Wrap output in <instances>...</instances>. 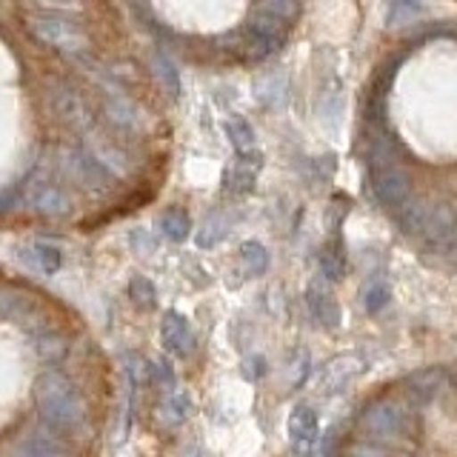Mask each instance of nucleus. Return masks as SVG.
Instances as JSON below:
<instances>
[{
  "mask_svg": "<svg viewBox=\"0 0 457 457\" xmlns=\"http://www.w3.org/2000/svg\"><path fill=\"white\" fill-rule=\"evenodd\" d=\"M154 71H157V80H161L163 89L169 92V97L178 100L180 97V71L175 63H171V57L163 52H154Z\"/></svg>",
  "mask_w": 457,
  "mask_h": 457,
  "instance_id": "23",
  "label": "nucleus"
},
{
  "mask_svg": "<svg viewBox=\"0 0 457 457\" xmlns=\"http://www.w3.org/2000/svg\"><path fill=\"white\" fill-rule=\"evenodd\" d=\"M283 95H286V78L283 75H266L261 83H257V97H261L263 106L280 104Z\"/></svg>",
  "mask_w": 457,
  "mask_h": 457,
  "instance_id": "27",
  "label": "nucleus"
},
{
  "mask_svg": "<svg viewBox=\"0 0 457 457\" xmlns=\"http://www.w3.org/2000/svg\"><path fill=\"white\" fill-rule=\"evenodd\" d=\"M426 240L437 243V246H449L454 240V214L449 206H437V209H423V220H420V232Z\"/></svg>",
  "mask_w": 457,
  "mask_h": 457,
  "instance_id": "16",
  "label": "nucleus"
},
{
  "mask_svg": "<svg viewBox=\"0 0 457 457\" xmlns=\"http://www.w3.org/2000/svg\"><path fill=\"white\" fill-rule=\"evenodd\" d=\"M240 263L243 269L249 271L252 278H261L263 271L269 269V252L263 243H257V240H246V243H240Z\"/></svg>",
  "mask_w": 457,
  "mask_h": 457,
  "instance_id": "21",
  "label": "nucleus"
},
{
  "mask_svg": "<svg viewBox=\"0 0 457 457\" xmlns=\"http://www.w3.org/2000/svg\"><path fill=\"white\" fill-rule=\"evenodd\" d=\"M189 395L186 392H175L169 400H166V406H163V414H166V420L171 423H180L186 414H189Z\"/></svg>",
  "mask_w": 457,
  "mask_h": 457,
  "instance_id": "30",
  "label": "nucleus"
},
{
  "mask_svg": "<svg viewBox=\"0 0 457 457\" xmlns=\"http://www.w3.org/2000/svg\"><path fill=\"white\" fill-rule=\"evenodd\" d=\"M35 406L40 411V418L52 423L54 428L63 432H75L86 423V400L78 392V386L71 383L63 371L49 369L35 380Z\"/></svg>",
  "mask_w": 457,
  "mask_h": 457,
  "instance_id": "1",
  "label": "nucleus"
},
{
  "mask_svg": "<svg viewBox=\"0 0 457 457\" xmlns=\"http://www.w3.org/2000/svg\"><path fill=\"white\" fill-rule=\"evenodd\" d=\"M23 204L29 209H35L37 214H46V218H63L71 212V197L63 192L61 186L46 180V178H32L23 186Z\"/></svg>",
  "mask_w": 457,
  "mask_h": 457,
  "instance_id": "7",
  "label": "nucleus"
},
{
  "mask_svg": "<svg viewBox=\"0 0 457 457\" xmlns=\"http://www.w3.org/2000/svg\"><path fill=\"white\" fill-rule=\"evenodd\" d=\"M18 254L26 266H32L37 271H46V275H54V271L63 266V254L54 246H46V243H32V246L21 249Z\"/></svg>",
  "mask_w": 457,
  "mask_h": 457,
  "instance_id": "18",
  "label": "nucleus"
},
{
  "mask_svg": "<svg viewBox=\"0 0 457 457\" xmlns=\"http://www.w3.org/2000/svg\"><path fill=\"white\" fill-rule=\"evenodd\" d=\"M126 369H129V378H132L135 383H140V386L152 380L146 361H140V357H135V354H129V357H126Z\"/></svg>",
  "mask_w": 457,
  "mask_h": 457,
  "instance_id": "33",
  "label": "nucleus"
},
{
  "mask_svg": "<svg viewBox=\"0 0 457 457\" xmlns=\"http://www.w3.org/2000/svg\"><path fill=\"white\" fill-rule=\"evenodd\" d=\"M392 300V289H389V283L386 280H371V283H366V289H363V306H366V312H380L386 303Z\"/></svg>",
  "mask_w": 457,
  "mask_h": 457,
  "instance_id": "26",
  "label": "nucleus"
},
{
  "mask_svg": "<svg viewBox=\"0 0 457 457\" xmlns=\"http://www.w3.org/2000/svg\"><path fill=\"white\" fill-rule=\"evenodd\" d=\"M49 104H52L57 118H61L63 123H69V126L80 129V132L95 123L92 112H89V106H86V100H83V95L71 83H52L49 86Z\"/></svg>",
  "mask_w": 457,
  "mask_h": 457,
  "instance_id": "8",
  "label": "nucleus"
},
{
  "mask_svg": "<svg viewBox=\"0 0 457 457\" xmlns=\"http://www.w3.org/2000/svg\"><path fill=\"white\" fill-rule=\"evenodd\" d=\"M366 369V361L357 354H337L332 357L318 375V392L320 395H335L343 386H349L361 371Z\"/></svg>",
  "mask_w": 457,
  "mask_h": 457,
  "instance_id": "10",
  "label": "nucleus"
},
{
  "mask_svg": "<svg viewBox=\"0 0 457 457\" xmlns=\"http://www.w3.org/2000/svg\"><path fill=\"white\" fill-rule=\"evenodd\" d=\"M83 0H37V6L43 9V12H46V9H52L54 14H63V12H80L83 6Z\"/></svg>",
  "mask_w": 457,
  "mask_h": 457,
  "instance_id": "34",
  "label": "nucleus"
},
{
  "mask_svg": "<svg viewBox=\"0 0 457 457\" xmlns=\"http://www.w3.org/2000/svg\"><path fill=\"white\" fill-rule=\"evenodd\" d=\"M57 166H61L63 178L71 180L75 186H80V189L86 192H106L109 189V175L104 169H100L89 154H86L83 149L78 146H69L61 152V161H57Z\"/></svg>",
  "mask_w": 457,
  "mask_h": 457,
  "instance_id": "6",
  "label": "nucleus"
},
{
  "mask_svg": "<svg viewBox=\"0 0 457 457\" xmlns=\"http://www.w3.org/2000/svg\"><path fill=\"white\" fill-rule=\"evenodd\" d=\"M423 18L420 0H392L389 12H386V26L389 29H406Z\"/></svg>",
  "mask_w": 457,
  "mask_h": 457,
  "instance_id": "20",
  "label": "nucleus"
},
{
  "mask_svg": "<svg viewBox=\"0 0 457 457\" xmlns=\"http://www.w3.org/2000/svg\"><path fill=\"white\" fill-rule=\"evenodd\" d=\"M161 332H163V346L178 354L186 357L195 352V335H192V326L189 320L183 318L178 312H166L163 314V323H161Z\"/></svg>",
  "mask_w": 457,
  "mask_h": 457,
  "instance_id": "14",
  "label": "nucleus"
},
{
  "mask_svg": "<svg viewBox=\"0 0 457 457\" xmlns=\"http://www.w3.org/2000/svg\"><path fill=\"white\" fill-rule=\"evenodd\" d=\"M257 171H261V152L237 154V163L223 171V189L228 195H249L257 183Z\"/></svg>",
  "mask_w": 457,
  "mask_h": 457,
  "instance_id": "12",
  "label": "nucleus"
},
{
  "mask_svg": "<svg viewBox=\"0 0 457 457\" xmlns=\"http://www.w3.org/2000/svg\"><path fill=\"white\" fill-rule=\"evenodd\" d=\"M26 29L35 40L43 43V46H52L63 57H71V61H78V63L86 61V54H89V40H86L80 23L66 18V14L32 12V14H26Z\"/></svg>",
  "mask_w": 457,
  "mask_h": 457,
  "instance_id": "3",
  "label": "nucleus"
},
{
  "mask_svg": "<svg viewBox=\"0 0 457 457\" xmlns=\"http://www.w3.org/2000/svg\"><path fill=\"white\" fill-rule=\"evenodd\" d=\"M306 306L312 312V318L326 328H335L340 323V306L335 295L326 289L320 280H312L306 289Z\"/></svg>",
  "mask_w": 457,
  "mask_h": 457,
  "instance_id": "15",
  "label": "nucleus"
},
{
  "mask_svg": "<svg viewBox=\"0 0 457 457\" xmlns=\"http://www.w3.org/2000/svg\"><path fill=\"white\" fill-rule=\"evenodd\" d=\"M83 152L92 157V161L106 171L112 178H129L132 175V161H129V154L118 146V143H112L109 135L104 129H97L95 123L89 129H83Z\"/></svg>",
  "mask_w": 457,
  "mask_h": 457,
  "instance_id": "4",
  "label": "nucleus"
},
{
  "mask_svg": "<svg viewBox=\"0 0 457 457\" xmlns=\"http://www.w3.org/2000/svg\"><path fill=\"white\" fill-rule=\"evenodd\" d=\"M371 192L386 209H400L411 195L409 178L397 169L395 161H369Z\"/></svg>",
  "mask_w": 457,
  "mask_h": 457,
  "instance_id": "5",
  "label": "nucleus"
},
{
  "mask_svg": "<svg viewBox=\"0 0 457 457\" xmlns=\"http://www.w3.org/2000/svg\"><path fill=\"white\" fill-rule=\"evenodd\" d=\"M320 271L326 280H343V275H346V254H343V249L337 246V243H328V246L320 252Z\"/></svg>",
  "mask_w": 457,
  "mask_h": 457,
  "instance_id": "24",
  "label": "nucleus"
},
{
  "mask_svg": "<svg viewBox=\"0 0 457 457\" xmlns=\"http://www.w3.org/2000/svg\"><path fill=\"white\" fill-rule=\"evenodd\" d=\"M343 457H409V454L400 452L397 446H386V443L369 440V443H352V446L343 452Z\"/></svg>",
  "mask_w": 457,
  "mask_h": 457,
  "instance_id": "25",
  "label": "nucleus"
},
{
  "mask_svg": "<svg viewBox=\"0 0 457 457\" xmlns=\"http://www.w3.org/2000/svg\"><path fill=\"white\" fill-rule=\"evenodd\" d=\"M37 349L43 357H52V361H61L66 354V340L61 335H37Z\"/></svg>",
  "mask_w": 457,
  "mask_h": 457,
  "instance_id": "31",
  "label": "nucleus"
},
{
  "mask_svg": "<svg viewBox=\"0 0 457 457\" xmlns=\"http://www.w3.org/2000/svg\"><path fill=\"white\" fill-rule=\"evenodd\" d=\"M449 383V371L443 366H428V369H420L414 371V375H409L403 380V389L409 395V403L414 406H426L432 403V400L446 389Z\"/></svg>",
  "mask_w": 457,
  "mask_h": 457,
  "instance_id": "11",
  "label": "nucleus"
},
{
  "mask_svg": "<svg viewBox=\"0 0 457 457\" xmlns=\"http://www.w3.org/2000/svg\"><path fill=\"white\" fill-rule=\"evenodd\" d=\"M161 232L169 237V240H186L192 235V220H189V214H186L183 209H166L161 214Z\"/></svg>",
  "mask_w": 457,
  "mask_h": 457,
  "instance_id": "22",
  "label": "nucleus"
},
{
  "mask_svg": "<svg viewBox=\"0 0 457 457\" xmlns=\"http://www.w3.org/2000/svg\"><path fill=\"white\" fill-rule=\"evenodd\" d=\"M289 443L297 457H312L314 449H318V435H320V420H318V411L309 409V406H295L289 414Z\"/></svg>",
  "mask_w": 457,
  "mask_h": 457,
  "instance_id": "9",
  "label": "nucleus"
},
{
  "mask_svg": "<svg viewBox=\"0 0 457 457\" xmlns=\"http://www.w3.org/2000/svg\"><path fill=\"white\" fill-rule=\"evenodd\" d=\"M357 426L369 440L386 443V446H403L418 432V414L409 400L380 397L361 411Z\"/></svg>",
  "mask_w": 457,
  "mask_h": 457,
  "instance_id": "2",
  "label": "nucleus"
},
{
  "mask_svg": "<svg viewBox=\"0 0 457 457\" xmlns=\"http://www.w3.org/2000/svg\"><path fill=\"white\" fill-rule=\"evenodd\" d=\"M223 129H226V137L235 146L237 154H252V152H257V135H254V129H252V123L246 118H240V114H232V118H226Z\"/></svg>",
  "mask_w": 457,
  "mask_h": 457,
  "instance_id": "19",
  "label": "nucleus"
},
{
  "mask_svg": "<svg viewBox=\"0 0 457 457\" xmlns=\"http://www.w3.org/2000/svg\"><path fill=\"white\" fill-rule=\"evenodd\" d=\"M257 12H266V14H271V18H278V21L292 26V21L300 12V0H261Z\"/></svg>",
  "mask_w": 457,
  "mask_h": 457,
  "instance_id": "28",
  "label": "nucleus"
},
{
  "mask_svg": "<svg viewBox=\"0 0 457 457\" xmlns=\"http://www.w3.org/2000/svg\"><path fill=\"white\" fill-rule=\"evenodd\" d=\"M129 295H132V300L140 306V309H152L154 300H157V292H154V283L149 278H132V283H129Z\"/></svg>",
  "mask_w": 457,
  "mask_h": 457,
  "instance_id": "29",
  "label": "nucleus"
},
{
  "mask_svg": "<svg viewBox=\"0 0 457 457\" xmlns=\"http://www.w3.org/2000/svg\"><path fill=\"white\" fill-rule=\"evenodd\" d=\"M104 112H106L109 123L123 129V132H137V129H140L137 106L118 89V86H112V83L106 86V95H104Z\"/></svg>",
  "mask_w": 457,
  "mask_h": 457,
  "instance_id": "13",
  "label": "nucleus"
},
{
  "mask_svg": "<svg viewBox=\"0 0 457 457\" xmlns=\"http://www.w3.org/2000/svg\"><path fill=\"white\" fill-rule=\"evenodd\" d=\"M246 32L254 35L261 43H266L271 52H278L283 43H286V37H289V23H283L278 18H271V14L254 9V14L249 18Z\"/></svg>",
  "mask_w": 457,
  "mask_h": 457,
  "instance_id": "17",
  "label": "nucleus"
},
{
  "mask_svg": "<svg viewBox=\"0 0 457 457\" xmlns=\"http://www.w3.org/2000/svg\"><path fill=\"white\" fill-rule=\"evenodd\" d=\"M223 235H226V223H218V218H209L206 226L200 228V235H197V246L209 249V246H214V243H220Z\"/></svg>",
  "mask_w": 457,
  "mask_h": 457,
  "instance_id": "32",
  "label": "nucleus"
}]
</instances>
